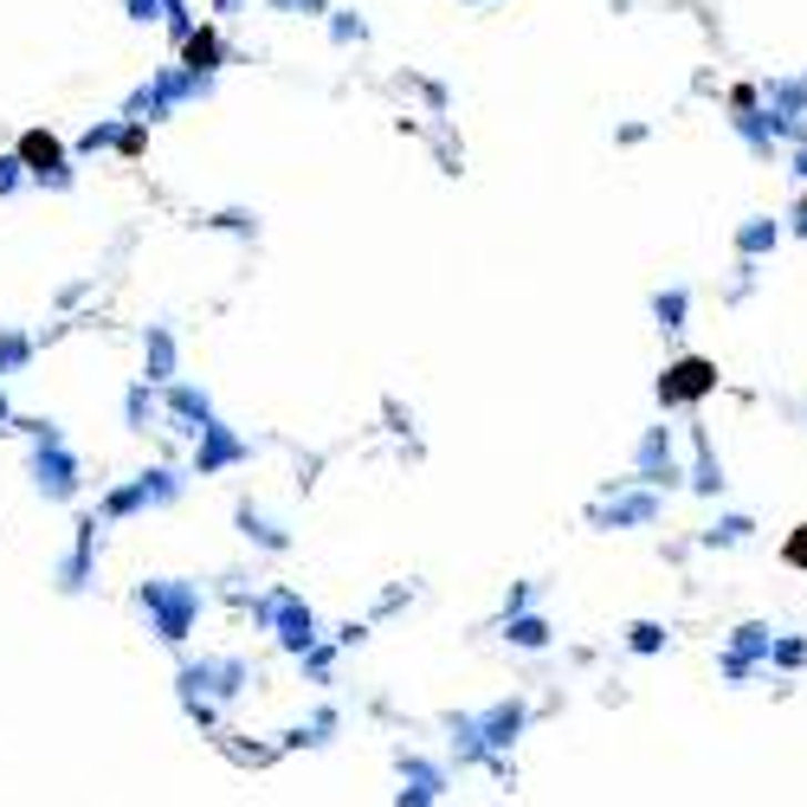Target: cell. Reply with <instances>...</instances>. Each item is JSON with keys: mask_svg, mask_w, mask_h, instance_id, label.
I'll list each match as a JSON object with an SVG mask.
<instances>
[{"mask_svg": "<svg viewBox=\"0 0 807 807\" xmlns=\"http://www.w3.org/2000/svg\"><path fill=\"white\" fill-rule=\"evenodd\" d=\"M763 111H769L775 143H807V72L801 78H769L763 84Z\"/></svg>", "mask_w": 807, "mask_h": 807, "instance_id": "6da1fadb", "label": "cell"}, {"mask_svg": "<svg viewBox=\"0 0 807 807\" xmlns=\"http://www.w3.org/2000/svg\"><path fill=\"white\" fill-rule=\"evenodd\" d=\"M704 395H717V362L711 356H678L660 375V407H697Z\"/></svg>", "mask_w": 807, "mask_h": 807, "instance_id": "7a4b0ae2", "label": "cell"}, {"mask_svg": "<svg viewBox=\"0 0 807 807\" xmlns=\"http://www.w3.org/2000/svg\"><path fill=\"white\" fill-rule=\"evenodd\" d=\"M769 653H775V626L743 621L731 633V653H724V678H731V685H749V678H756V665H769Z\"/></svg>", "mask_w": 807, "mask_h": 807, "instance_id": "3957f363", "label": "cell"}, {"mask_svg": "<svg viewBox=\"0 0 807 807\" xmlns=\"http://www.w3.org/2000/svg\"><path fill=\"white\" fill-rule=\"evenodd\" d=\"M640 478H646V484H678V459H672V433H665V427H653V433H646V440H640Z\"/></svg>", "mask_w": 807, "mask_h": 807, "instance_id": "277c9868", "label": "cell"}, {"mask_svg": "<svg viewBox=\"0 0 807 807\" xmlns=\"http://www.w3.org/2000/svg\"><path fill=\"white\" fill-rule=\"evenodd\" d=\"M692 446H697L692 484L704 491V498H717V491H724V459H717V446H711V433H704V427H692Z\"/></svg>", "mask_w": 807, "mask_h": 807, "instance_id": "5b68a950", "label": "cell"}, {"mask_svg": "<svg viewBox=\"0 0 807 807\" xmlns=\"http://www.w3.org/2000/svg\"><path fill=\"white\" fill-rule=\"evenodd\" d=\"M775 239H782V226L775 221H743L736 226V253H743V265H756L763 253H775Z\"/></svg>", "mask_w": 807, "mask_h": 807, "instance_id": "8992f818", "label": "cell"}, {"mask_svg": "<svg viewBox=\"0 0 807 807\" xmlns=\"http://www.w3.org/2000/svg\"><path fill=\"white\" fill-rule=\"evenodd\" d=\"M601 517H607V523H653V517H660V498H614Z\"/></svg>", "mask_w": 807, "mask_h": 807, "instance_id": "52a82bcc", "label": "cell"}, {"mask_svg": "<svg viewBox=\"0 0 807 807\" xmlns=\"http://www.w3.org/2000/svg\"><path fill=\"white\" fill-rule=\"evenodd\" d=\"M653 317H660V330H685L692 297H685V292H660V297H653Z\"/></svg>", "mask_w": 807, "mask_h": 807, "instance_id": "ba28073f", "label": "cell"}, {"mask_svg": "<svg viewBox=\"0 0 807 807\" xmlns=\"http://www.w3.org/2000/svg\"><path fill=\"white\" fill-rule=\"evenodd\" d=\"M769 665H775V672H801V665H807V640H801V633H775Z\"/></svg>", "mask_w": 807, "mask_h": 807, "instance_id": "9c48e42d", "label": "cell"}, {"mask_svg": "<svg viewBox=\"0 0 807 807\" xmlns=\"http://www.w3.org/2000/svg\"><path fill=\"white\" fill-rule=\"evenodd\" d=\"M20 155L33 162L39 175H45V168H59V143H52L45 130H27V136H20Z\"/></svg>", "mask_w": 807, "mask_h": 807, "instance_id": "30bf717a", "label": "cell"}, {"mask_svg": "<svg viewBox=\"0 0 807 807\" xmlns=\"http://www.w3.org/2000/svg\"><path fill=\"white\" fill-rule=\"evenodd\" d=\"M749 530H756V523H749V517H717V523H711V530H704V543H711V550H731V543H743V537H749Z\"/></svg>", "mask_w": 807, "mask_h": 807, "instance_id": "8fae6325", "label": "cell"}, {"mask_svg": "<svg viewBox=\"0 0 807 807\" xmlns=\"http://www.w3.org/2000/svg\"><path fill=\"white\" fill-rule=\"evenodd\" d=\"M626 646H633V653H660V646H665V626L660 621H633V626H626Z\"/></svg>", "mask_w": 807, "mask_h": 807, "instance_id": "7c38bea8", "label": "cell"}, {"mask_svg": "<svg viewBox=\"0 0 807 807\" xmlns=\"http://www.w3.org/2000/svg\"><path fill=\"white\" fill-rule=\"evenodd\" d=\"M782 569H807V523L788 530V543H782Z\"/></svg>", "mask_w": 807, "mask_h": 807, "instance_id": "4fadbf2b", "label": "cell"}, {"mask_svg": "<svg viewBox=\"0 0 807 807\" xmlns=\"http://www.w3.org/2000/svg\"><path fill=\"white\" fill-rule=\"evenodd\" d=\"M763 104V84H731V116L736 111H756Z\"/></svg>", "mask_w": 807, "mask_h": 807, "instance_id": "5bb4252c", "label": "cell"}, {"mask_svg": "<svg viewBox=\"0 0 807 807\" xmlns=\"http://www.w3.org/2000/svg\"><path fill=\"white\" fill-rule=\"evenodd\" d=\"M511 633H517V646H543V640H550V633H543V621H517Z\"/></svg>", "mask_w": 807, "mask_h": 807, "instance_id": "9a60e30c", "label": "cell"}, {"mask_svg": "<svg viewBox=\"0 0 807 807\" xmlns=\"http://www.w3.org/2000/svg\"><path fill=\"white\" fill-rule=\"evenodd\" d=\"M788 168H795V175L807 182V143H801V149H788Z\"/></svg>", "mask_w": 807, "mask_h": 807, "instance_id": "2e32d148", "label": "cell"}, {"mask_svg": "<svg viewBox=\"0 0 807 807\" xmlns=\"http://www.w3.org/2000/svg\"><path fill=\"white\" fill-rule=\"evenodd\" d=\"M795 221H807V187H801V207H795Z\"/></svg>", "mask_w": 807, "mask_h": 807, "instance_id": "e0dca14e", "label": "cell"}, {"mask_svg": "<svg viewBox=\"0 0 807 807\" xmlns=\"http://www.w3.org/2000/svg\"><path fill=\"white\" fill-rule=\"evenodd\" d=\"M795 233H801V239H807V221H795Z\"/></svg>", "mask_w": 807, "mask_h": 807, "instance_id": "ac0fdd59", "label": "cell"}]
</instances>
